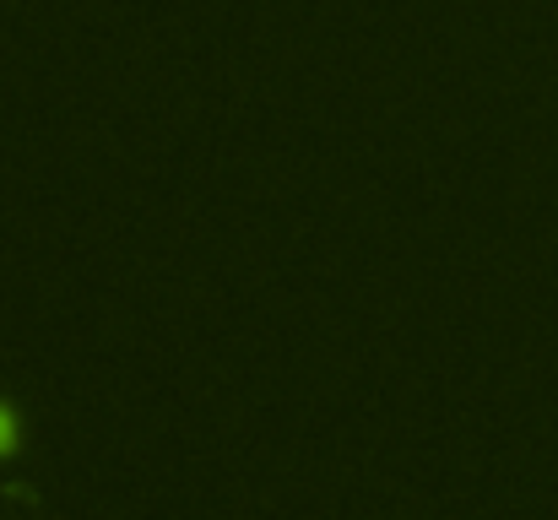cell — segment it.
<instances>
[{
  "label": "cell",
  "instance_id": "obj_1",
  "mask_svg": "<svg viewBox=\"0 0 558 520\" xmlns=\"http://www.w3.org/2000/svg\"><path fill=\"white\" fill-rule=\"evenodd\" d=\"M22 450H27V418H22V407L11 396H0V467L16 461Z\"/></svg>",
  "mask_w": 558,
  "mask_h": 520
}]
</instances>
